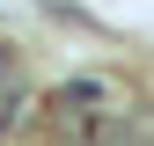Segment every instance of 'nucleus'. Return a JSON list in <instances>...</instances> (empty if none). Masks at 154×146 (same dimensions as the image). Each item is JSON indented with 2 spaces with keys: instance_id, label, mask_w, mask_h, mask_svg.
Masks as SVG:
<instances>
[{
  "instance_id": "1",
  "label": "nucleus",
  "mask_w": 154,
  "mask_h": 146,
  "mask_svg": "<svg viewBox=\"0 0 154 146\" xmlns=\"http://www.w3.org/2000/svg\"><path fill=\"white\" fill-rule=\"evenodd\" d=\"M110 110H118V80H103V73H73V80H59V88H51V117L103 124Z\"/></svg>"
}]
</instances>
